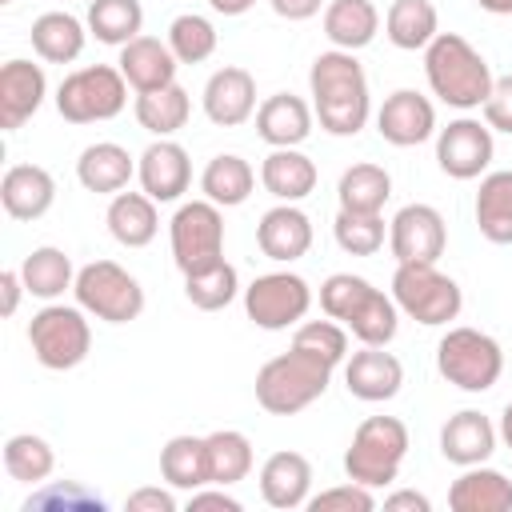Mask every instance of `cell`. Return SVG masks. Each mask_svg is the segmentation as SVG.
<instances>
[{"mask_svg":"<svg viewBox=\"0 0 512 512\" xmlns=\"http://www.w3.org/2000/svg\"><path fill=\"white\" fill-rule=\"evenodd\" d=\"M48 96V76L32 60H8L0 68V132L24 128Z\"/></svg>","mask_w":512,"mask_h":512,"instance_id":"ac0fdd59","label":"cell"},{"mask_svg":"<svg viewBox=\"0 0 512 512\" xmlns=\"http://www.w3.org/2000/svg\"><path fill=\"white\" fill-rule=\"evenodd\" d=\"M0 4H12V0H0Z\"/></svg>","mask_w":512,"mask_h":512,"instance_id":"680465c9","label":"cell"},{"mask_svg":"<svg viewBox=\"0 0 512 512\" xmlns=\"http://www.w3.org/2000/svg\"><path fill=\"white\" fill-rule=\"evenodd\" d=\"M0 204L12 220H40L56 204V180L40 164H12L0 180Z\"/></svg>","mask_w":512,"mask_h":512,"instance_id":"d4e9b609","label":"cell"},{"mask_svg":"<svg viewBox=\"0 0 512 512\" xmlns=\"http://www.w3.org/2000/svg\"><path fill=\"white\" fill-rule=\"evenodd\" d=\"M132 112H136V124L144 132H152V136H176L188 124V116H192V96L172 80L164 88L136 92Z\"/></svg>","mask_w":512,"mask_h":512,"instance_id":"d590c367","label":"cell"},{"mask_svg":"<svg viewBox=\"0 0 512 512\" xmlns=\"http://www.w3.org/2000/svg\"><path fill=\"white\" fill-rule=\"evenodd\" d=\"M184 296L200 312H220L240 296V276H236V268L228 260H220V264H212L204 272L184 276Z\"/></svg>","mask_w":512,"mask_h":512,"instance_id":"b9f144b4","label":"cell"},{"mask_svg":"<svg viewBox=\"0 0 512 512\" xmlns=\"http://www.w3.org/2000/svg\"><path fill=\"white\" fill-rule=\"evenodd\" d=\"M72 296L88 316H96L104 324H132L144 312L140 280L128 268H120L116 260H92V264L76 268Z\"/></svg>","mask_w":512,"mask_h":512,"instance_id":"30bf717a","label":"cell"},{"mask_svg":"<svg viewBox=\"0 0 512 512\" xmlns=\"http://www.w3.org/2000/svg\"><path fill=\"white\" fill-rule=\"evenodd\" d=\"M384 36L400 52H424L440 36V12L432 0H392L384 12Z\"/></svg>","mask_w":512,"mask_h":512,"instance_id":"d6a6232c","label":"cell"},{"mask_svg":"<svg viewBox=\"0 0 512 512\" xmlns=\"http://www.w3.org/2000/svg\"><path fill=\"white\" fill-rule=\"evenodd\" d=\"M408 424L400 416H364L344 452V476L368 488H388L408 456Z\"/></svg>","mask_w":512,"mask_h":512,"instance_id":"5b68a950","label":"cell"},{"mask_svg":"<svg viewBox=\"0 0 512 512\" xmlns=\"http://www.w3.org/2000/svg\"><path fill=\"white\" fill-rule=\"evenodd\" d=\"M272 4V12L276 16H284V20H312V16H320L324 12V4L328 0H268Z\"/></svg>","mask_w":512,"mask_h":512,"instance_id":"db71d44e","label":"cell"},{"mask_svg":"<svg viewBox=\"0 0 512 512\" xmlns=\"http://www.w3.org/2000/svg\"><path fill=\"white\" fill-rule=\"evenodd\" d=\"M104 224L112 232L116 244L124 248H148L160 232V212H156V200L148 192H116L108 200V212H104Z\"/></svg>","mask_w":512,"mask_h":512,"instance_id":"f1b7e54d","label":"cell"},{"mask_svg":"<svg viewBox=\"0 0 512 512\" xmlns=\"http://www.w3.org/2000/svg\"><path fill=\"white\" fill-rule=\"evenodd\" d=\"M252 188H256V172H252V164H248L244 156H236V152L212 156V160L204 164V172H200V192H204V200H212V204H220V208L244 204V200L252 196Z\"/></svg>","mask_w":512,"mask_h":512,"instance_id":"8d00e7d4","label":"cell"},{"mask_svg":"<svg viewBox=\"0 0 512 512\" xmlns=\"http://www.w3.org/2000/svg\"><path fill=\"white\" fill-rule=\"evenodd\" d=\"M472 216L488 244H512V168H496L480 176Z\"/></svg>","mask_w":512,"mask_h":512,"instance_id":"1f68e13d","label":"cell"},{"mask_svg":"<svg viewBox=\"0 0 512 512\" xmlns=\"http://www.w3.org/2000/svg\"><path fill=\"white\" fill-rule=\"evenodd\" d=\"M136 180H140V192H148L156 204H176L192 184L188 148L176 144L172 136H156L136 160Z\"/></svg>","mask_w":512,"mask_h":512,"instance_id":"2e32d148","label":"cell"},{"mask_svg":"<svg viewBox=\"0 0 512 512\" xmlns=\"http://www.w3.org/2000/svg\"><path fill=\"white\" fill-rule=\"evenodd\" d=\"M312 308V288L296 272H264L244 288V312L264 332L296 328Z\"/></svg>","mask_w":512,"mask_h":512,"instance_id":"7c38bea8","label":"cell"},{"mask_svg":"<svg viewBox=\"0 0 512 512\" xmlns=\"http://www.w3.org/2000/svg\"><path fill=\"white\" fill-rule=\"evenodd\" d=\"M388 196H392L388 168L364 160V164H352V168L340 172V184H336L340 208H348V212H384Z\"/></svg>","mask_w":512,"mask_h":512,"instance_id":"74e56055","label":"cell"},{"mask_svg":"<svg viewBox=\"0 0 512 512\" xmlns=\"http://www.w3.org/2000/svg\"><path fill=\"white\" fill-rule=\"evenodd\" d=\"M452 512H512V480L500 468L472 464L448 488Z\"/></svg>","mask_w":512,"mask_h":512,"instance_id":"4316f807","label":"cell"},{"mask_svg":"<svg viewBox=\"0 0 512 512\" xmlns=\"http://www.w3.org/2000/svg\"><path fill=\"white\" fill-rule=\"evenodd\" d=\"M496 156L492 128L476 116H456L448 128H436V164L452 180H480Z\"/></svg>","mask_w":512,"mask_h":512,"instance_id":"4fadbf2b","label":"cell"},{"mask_svg":"<svg viewBox=\"0 0 512 512\" xmlns=\"http://www.w3.org/2000/svg\"><path fill=\"white\" fill-rule=\"evenodd\" d=\"M320 308H324V316L340 320L360 344L388 348L400 328V308H396L392 292H384L372 280L352 276V272H332L320 284Z\"/></svg>","mask_w":512,"mask_h":512,"instance_id":"7a4b0ae2","label":"cell"},{"mask_svg":"<svg viewBox=\"0 0 512 512\" xmlns=\"http://www.w3.org/2000/svg\"><path fill=\"white\" fill-rule=\"evenodd\" d=\"M436 372L460 392H488L504 376V348L480 328H448L436 344Z\"/></svg>","mask_w":512,"mask_h":512,"instance_id":"8992f818","label":"cell"},{"mask_svg":"<svg viewBox=\"0 0 512 512\" xmlns=\"http://www.w3.org/2000/svg\"><path fill=\"white\" fill-rule=\"evenodd\" d=\"M292 348L324 360L328 368H340L348 360V328L340 320H300L292 332Z\"/></svg>","mask_w":512,"mask_h":512,"instance_id":"f6af8a7d","label":"cell"},{"mask_svg":"<svg viewBox=\"0 0 512 512\" xmlns=\"http://www.w3.org/2000/svg\"><path fill=\"white\" fill-rule=\"evenodd\" d=\"M332 236L340 244V252L348 256H376L388 240V228H384V216L380 212H348L340 208L336 220H332Z\"/></svg>","mask_w":512,"mask_h":512,"instance_id":"7bdbcfd3","label":"cell"},{"mask_svg":"<svg viewBox=\"0 0 512 512\" xmlns=\"http://www.w3.org/2000/svg\"><path fill=\"white\" fill-rule=\"evenodd\" d=\"M336 368H328L324 360L300 352V348H288L272 360L260 364L256 372V404L272 416H296L304 412L308 404H316L324 392H328V380H332Z\"/></svg>","mask_w":512,"mask_h":512,"instance_id":"277c9868","label":"cell"},{"mask_svg":"<svg viewBox=\"0 0 512 512\" xmlns=\"http://www.w3.org/2000/svg\"><path fill=\"white\" fill-rule=\"evenodd\" d=\"M84 24H88V36H96L100 44L124 48L128 40L144 36V8L140 0H92Z\"/></svg>","mask_w":512,"mask_h":512,"instance_id":"f35d334b","label":"cell"},{"mask_svg":"<svg viewBox=\"0 0 512 512\" xmlns=\"http://www.w3.org/2000/svg\"><path fill=\"white\" fill-rule=\"evenodd\" d=\"M124 508H128V512H176V496H172V484H168V488H160V484L136 488V492H128Z\"/></svg>","mask_w":512,"mask_h":512,"instance_id":"681fc988","label":"cell"},{"mask_svg":"<svg viewBox=\"0 0 512 512\" xmlns=\"http://www.w3.org/2000/svg\"><path fill=\"white\" fill-rule=\"evenodd\" d=\"M256 244L276 264H292V260L308 256V248H312V220H308V212H300L296 204L268 208L260 216V224H256Z\"/></svg>","mask_w":512,"mask_h":512,"instance_id":"603a6c76","label":"cell"},{"mask_svg":"<svg viewBox=\"0 0 512 512\" xmlns=\"http://www.w3.org/2000/svg\"><path fill=\"white\" fill-rule=\"evenodd\" d=\"M392 300H396L400 316H408V320H416L424 328H440V324L456 320L460 308H464L460 284L448 272H440L436 264H420V260L396 264V272H392Z\"/></svg>","mask_w":512,"mask_h":512,"instance_id":"52a82bcc","label":"cell"},{"mask_svg":"<svg viewBox=\"0 0 512 512\" xmlns=\"http://www.w3.org/2000/svg\"><path fill=\"white\" fill-rule=\"evenodd\" d=\"M376 132L392 148H416L436 136V104L416 88H396L376 112Z\"/></svg>","mask_w":512,"mask_h":512,"instance_id":"9a60e30c","label":"cell"},{"mask_svg":"<svg viewBox=\"0 0 512 512\" xmlns=\"http://www.w3.org/2000/svg\"><path fill=\"white\" fill-rule=\"evenodd\" d=\"M32 508H96V512H104L108 500H104L100 492L76 484V480H44V484H36V492L24 500V512H32Z\"/></svg>","mask_w":512,"mask_h":512,"instance_id":"bcb514c9","label":"cell"},{"mask_svg":"<svg viewBox=\"0 0 512 512\" xmlns=\"http://www.w3.org/2000/svg\"><path fill=\"white\" fill-rule=\"evenodd\" d=\"M308 508L312 512H372L376 508V496L368 484H336V488H324L316 496H308Z\"/></svg>","mask_w":512,"mask_h":512,"instance_id":"7dc6e473","label":"cell"},{"mask_svg":"<svg viewBox=\"0 0 512 512\" xmlns=\"http://www.w3.org/2000/svg\"><path fill=\"white\" fill-rule=\"evenodd\" d=\"M20 276H24L28 296H36V300H44V304L60 300V296L76 284L72 256H68L64 248H56V244H40V248H32V252L24 256V264H20Z\"/></svg>","mask_w":512,"mask_h":512,"instance_id":"836d02e7","label":"cell"},{"mask_svg":"<svg viewBox=\"0 0 512 512\" xmlns=\"http://www.w3.org/2000/svg\"><path fill=\"white\" fill-rule=\"evenodd\" d=\"M136 176V160L124 144L116 140H96L80 152L76 160V180L84 192H96V196H116L132 184Z\"/></svg>","mask_w":512,"mask_h":512,"instance_id":"cb8c5ba5","label":"cell"},{"mask_svg":"<svg viewBox=\"0 0 512 512\" xmlns=\"http://www.w3.org/2000/svg\"><path fill=\"white\" fill-rule=\"evenodd\" d=\"M28 288H24V276H20V268H4L0 272V312L4 316H16V308H20V296H24Z\"/></svg>","mask_w":512,"mask_h":512,"instance_id":"816d5d0a","label":"cell"},{"mask_svg":"<svg viewBox=\"0 0 512 512\" xmlns=\"http://www.w3.org/2000/svg\"><path fill=\"white\" fill-rule=\"evenodd\" d=\"M384 508L388 512H432V500L416 488H396V492L384 496Z\"/></svg>","mask_w":512,"mask_h":512,"instance_id":"f5cc1de1","label":"cell"},{"mask_svg":"<svg viewBox=\"0 0 512 512\" xmlns=\"http://www.w3.org/2000/svg\"><path fill=\"white\" fill-rule=\"evenodd\" d=\"M128 108V80L116 64H84L56 88V112L68 124H100Z\"/></svg>","mask_w":512,"mask_h":512,"instance_id":"9c48e42d","label":"cell"},{"mask_svg":"<svg viewBox=\"0 0 512 512\" xmlns=\"http://www.w3.org/2000/svg\"><path fill=\"white\" fill-rule=\"evenodd\" d=\"M388 248L396 256V264H436L448 248V224L440 216V208L432 204H404L392 220H388Z\"/></svg>","mask_w":512,"mask_h":512,"instance_id":"5bb4252c","label":"cell"},{"mask_svg":"<svg viewBox=\"0 0 512 512\" xmlns=\"http://www.w3.org/2000/svg\"><path fill=\"white\" fill-rule=\"evenodd\" d=\"M344 384H348V392L356 400L384 404V400H392L400 392L404 364L392 352L376 348V344H360V352H348V360H344Z\"/></svg>","mask_w":512,"mask_h":512,"instance_id":"d6986e66","label":"cell"},{"mask_svg":"<svg viewBox=\"0 0 512 512\" xmlns=\"http://www.w3.org/2000/svg\"><path fill=\"white\" fill-rule=\"evenodd\" d=\"M496 424L476 412V408H460L456 416L444 420L440 428V456L456 468H472V464H488V456L496 452Z\"/></svg>","mask_w":512,"mask_h":512,"instance_id":"ffe728a7","label":"cell"},{"mask_svg":"<svg viewBox=\"0 0 512 512\" xmlns=\"http://www.w3.org/2000/svg\"><path fill=\"white\" fill-rule=\"evenodd\" d=\"M424 76H428L432 96L456 112L484 108L492 80H496L488 60L480 56V48H472L460 32H440L424 48Z\"/></svg>","mask_w":512,"mask_h":512,"instance_id":"3957f363","label":"cell"},{"mask_svg":"<svg viewBox=\"0 0 512 512\" xmlns=\"http://www.w3.org/2000/svg\"><path fill=\"white\" fill-rule=\"evenodd\" d=\"M160 476L164 484H172L176 492H196L204 484H212L208 472V440L204 436H172L160 448Z\"/></svg>","mask_w":512,"mask_h":512,"instance_id":"e575fe53","label":"cell"},{"mask_svg":"<svg viewBox=\"0 0 512 512\" xmlns=\"http://www.w3.org/2000/svg\"><path fill=\"white\" fill-rule=\"evenodd\" d=\"M4 472L20 484H44L56 472V452L44 436L36 432H16L4 440Z\"/></svg>","mask_w":512,"mask_h":512,"instance_id":"60d3db41","label":"cell"},{"mask_svg":"<svg viewBox=\"0 0 512 512\" xmlns=\"http://www.w3.org/2000/svg\"><path fill=\"white\" fill-rule=\"evenodd\" d=\"M188 508L200 512V508H224V512H240L244 504L224 488V484H204L196 492H188Z\"/></svg>","mask_w":512,"mask_h":512,"instance_id":"f907efd6","label":"cell"},{"mask_svg":"<svg viewBox=\"0 0 512 512\" xmlns=\"http://www.w3.org/2000/svg\"><path fill=\"white\" fill-rule=\"evenodd\" d=\"M116 68L124 72L128 88L132 92H152V88H164L176 80V68L180 60L172 56L168 40H156V36H136L120 48V60Z\"/></svg>","mask_w":512,"mask_h":512,"instance_id":"484cf974","label":"cell"},{"mask_svg":"<svg viewBox=\"0 0 512 512\" xmlns=\"http://www.w3.org/2000/svg\"><path fill=\"white\" fill-rule=\"evenodd\" d=\"M496 432H500V440L512 448V400L504 404V412H500V424H496Z\"/></svg>","mask_w":512,"mask_h":512,"instance_id":"9f6ffc18","label":"cell"},{"mask_svg":"<svg viewBox=\"0 0 512 512\" xmlns=\"http://www.w3.org/2000/svg\"><path fill=\"white\" fill-rule=\"evenodd\" d=\"M200 104H204V116H208L216 128H240V124L252 120L256 108H260V104H256V80H252V72L240 68V64L216 68V72L208 76V84H204Z\"/></svg>","mask_w":512,"mask_h":512,"instance_id":"e0dca14e","label":"cell"},{"mask_svg":"<svg viewBox=\"0 0 512 512\" xmlns=\"http://www.w3.org/2000/svg\"><path fill=\"white\" fill-rule=\"evenodd\" d=\"M216 44H220V36H216L212 20L200 12H180L168 24V48L180 64H204L216 52Z\"/></svg>","mask_w":512,"mask_h":512,"instance_id":"ee69618b","label":"cell"},{"mask_svg":"<svg viewBox=\"0 0 512 512\" xmlns=\"http://www.w3.org/2000/svg\"><path fill=\"white\" fill-rule=\"evenodd\" d=\"M476 4L492 16H512V0H476Z\"/></svg>","mask_w":512,"mask_h":512,"instance_id":"6f0895ef","label":"cell"},{"mask_svg":"<svg viewBox=\"0 0 512 512\" xmlns=\"http://www.w3.org/2000/svg\"><path fill=\"white\" fill-rule=\"evenodd\" d=\"M308 96L320 128L328 136H356L372 116L368 76L356 60V52L328 48L308 68Z\"/></svg>","mask_w":512,"mask_h":512,"instance_id":"6da1fadb","label":"cell"},{"mask_svg":"<svg viewBox=\"0 0 512 512\" xmlns=\"http://www.w3.org/2000/svg\"><path fill=\"white\" fill-rule=\"evenodd\" d=\"M32 52L44 60V64H72L80 60L84 44H88V24L72 12H40L32 20Z\"/></svg>","mask_w":512,"mask_h":512,"instance_id":"4dcf8cb0","label":"cell"},{"mask_svg":"<svg viewBox=\"0 0 512 512\" xmlns=\"http://www.w3.org/2000/svg\"><path fill=\"white\" fill-rule=\"evenodd\" d=\"M320 24H324V36L332 48L360 52L380 32V8L372 0H328L320 12Z\"/></svg>","mask_w":512,"mask_h":512,"instance_id":"f546056e","label":"cell"},{"mask_svg":"<svg viewBox=\"0 0 512 512\" xmlns=\"http://www.w3.org/2000/svg\"><path fill=\"white\" fill-rule=\"evenodd\" d=\"M252 4H256V0H208V8L220 12V16H244Z\"/></svg>","mask_w":512,"mask_h":512,"instance_id":"11a10c76","label":"cell"},{"mask_svg":"<svg viewBox=\"0 0 512 512\" xmlns=\"http://www.w3.org/2000/svg\"><path fill=\"white\" fill-rule=\"evenodd\" d=\"M312 124H316L312 104L292 92H276L256 108V136L268 148H300L312 136Z\"/></svg>","mask_w":512,"mask_h":512,"instance_id":"7402d4cb","label":"cell"},{"mask_svg":"<svg viewBox=\"0 0 512 512\" xmlns=\"http://www.w3.org/2000/svg\"><path fill=\"white\" fill-rule=\"evenodd\" d=\"M316 180H320V172H316L312 156L300 148H272L260 164V184L280 204H300L304 196L316 192Z\"/></svg>","mask_w":512,"mask_h":512,"instance_id":"83f0119b","label":"cell"},{"mask_svg":"<svg viewBox=\"0 0 512 512\" xmlns=\"http://www.w3.org/2000/svg\"><path fill=\"white\" fill-rule=\"evenodd\" d=\"M480 112H484V124H488L492 132L512 136V72L492 80V92H488V100H484Z\"/></svg>","mask_w":512,"mask_h":512,"instance_id":"c3c4849f","label":"cell"},{"mask_svg":"<svg viewBox=\"0 0 512 512\" xmlns=\"http://www.w3.org/2000/svg\"><path fill=\"white\" fill-rule=\"evenodd\" d=\"M204 440H208V472H212V484L232 488V484L248 480V472L256 464V452H252V440L240 428H216Z\"/></svg>","mask_w":512,"mask_h":512,"instance_id":"ab89813d","label":"cell"},{"mask_svg":"<svg viewBox=\"0 0 512 512\" xmlns=\"http://www.w3.org/2000/svg\"><path fill=\"white\" fill-rule=\"evenodd\" d=\"M28 344L32 356L48 368V372H72L88 360L92 352V324L88 312L80 304H44L32 320H28Z\"/></svg>","mask_w":512,"mask_h":512,"instance_id":"ba28073f","label":"cell"},{"mask_svg":"<svg viewBox=\"0 0 512 512\" xmlns=\"http://www.w3.org/2000/svg\"><path fill=\"white\" fill-rule=\"evenodd\" d=\"M260 496H264V504H272L280 512L304 508L312 496V460L292 448L272 452L260 464Z\"/></svg>","mask_w":512,"mask_h":512,"instance_id":"44dd1931","label":"cell"},{"mask_svg":"<svg viewBox=\"0 0 512 512\" xmlns=\"http://www.w3.org/2000/svg\"><path fill=\"white\" fill-rule=\"evenodd\" d=\"M168 244L180 276L204 272L224 260V212L212 200H188L168 220Z\"/></svg>","mask_w":512,"mask_h":512,"instance_id":"8fae6325","label":"cell"}]
</instances>
